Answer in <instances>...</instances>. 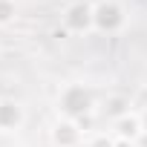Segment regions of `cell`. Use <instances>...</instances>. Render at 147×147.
Segmentation results:
<instances>
[{
    "label": "cell",
    "instance_id": "1",
    "mask_svg": "<svg viewBox=\"0 0 147 147\" xmlns=\"http://www.w3.org/2000/svg\"><path fill=\"white\" fill-rule=\"evenodd\" d=\"M55 110H58V118L81 121L84 115L95 113V95L87 84H63L55 98Z\"/></svg>",
    "mask_w": 147,
    "mask_h": 147
},
{
    "label": "cell",
    "instance_id": "2",
    "mask_svg": "<svg viewBox=\"0 0 147 147\" xmlns=\"http://www.w3.org/2000/svg\"><path fill=\"white\" fill-rule=\"evenodd\" d=\"M63 20V32L69 35H90L95 32V12L90 0H72V3L61 12Z\"/></svg>",
    "mask_w": 147,
    "mask_h": 147
},
{
    "label": "cell",
    "instance_id": "3",
    "mask_svg": "<svg viewBox=\"0 0 147 147\" xmlns=\"http://www.w3.org/2000/svg\"><path fill=\"white\" fill-rule=\"evenodd\" d=\"M92 12H95V32L101 35H118L127 26V9L118 0H98L92 3Z\"/></svg>",
    "mask_w": 147,
    "mask_h": 147
},
{
    "label": "cell",
    "instance_id": "4",
    "mask_svg": "<svg viewBox=\"0 0 147 147\" xmlns=\"http://www.w3.org/2000/svg\"><path fill=\"white\" fill-rule=\"evenodd\" d=\"M84 130L78 121H69V118H58L49 130V141L52 147H81L84 144Z\"/></svg>",
    "mask_w": 147,
    "mask_h": 147
},
{
    "label": "cell",
    "instance_id": "5",
    "mask_svg": "<svg viewBox=\"0 0 147 147\" xmlns=\"http://www.w3.org/2000/svg\"><path fill=\"white\" fill-rule=\"evenodd\" d=\"M26 124V107L18 98H0V133H18Z\"/></svg>",
    "mask_w": 147,
    "mask_h": 147
},
{
    "label": "cell",
    "instance_id": "6",
    "mask_svg": "<svg viewBox=\"0 0 147 147\" xmlns=\"http://www.w3.org/2000/svg\"><path fill=\"white\" fill-rule=\"evenodd\" d=\"M110 133H113L115 138L136 141V138L144 133V130H141V118H138V113H130V115H124V118L113 121V124H110Z\"/></svg>",
    "mask_w": 147,
    "mask_h": 147
},
{
    "label": "cell",
    "instance_id": "7",
    "mask_svg": "<svg viewBox=\"0 0 147 147\" xmlns=\"http://www.w3.org/2000/svg\"><path fill=\"white\" fill-rule=\"evenodd\" d=\"M133 113V104H130V98L127 95H107L104 98V104H101V115L113 124V121H118V118H124V115H130Z\"/></svg>",
    "mask_w": 147,
    "mask_h": 147
},
{
    "label": "cell",
    "instance_id": "8",
    "mask_svg": "<svg viewBox=\"0 0 147 147\" xmlns=\"http://www.w3.org/2000/svg\"><path fill=\"white\" fill-rule=\"evenodd\" d=\"M18 18V0H0V26H9Z\"/></svg>",
    "mask_w": 147,
    "mask_h": 147
},
{
    "label": "cell",
    "instance_id": "9",
    "mask_svg": "<svg viewBox=\"0 0 147 147\" xmlns=\"http://www.w3.org/2000/svg\"><path fill=\"white\" fill-rule=\"evenodd\" d=\"M87 147H115V136L107 130V133H95L90 141H87Z\"/></svg>",
    "mask_w": 147,
    "mask_h": 147
},
{
    "label": "cell",
    "instance_id": "10",
    "mask_svg": "<svg viewBox=\"0 0 147 147\" xmlns=\"http://www.w3.org/2000/svg\"><path fill=\"white\" fill-rule=\"evenodd\" d=\"M138 118H141V130H144V133H147V107H144V110H141V113H138Z\"/></svg>",
    "mask_w": 147,
    "mask_h": 147
},
{
    "label": "cell",
    "instance_id": "11",
    "mask_svg": "<svg viewBox=\"0 0 147 147\" xmlns=\"http://www.w3.org/2000/svg\"><path fill=\"white\" fill-rule=\"evenodd\" d=\"M115 147H136V141H124V138H115Z\"/></svg>",
    "mask_w": 147,
    "mask_h": 147
},
{
    "label": "cell",
    "instance_id": "12",
    "mask_svg": "<svg viewBox=\"0 0 147 147\" xmlns=\"http://www.w3.org/2000/svg\"><path fill=\"white\" fill-rule=\"evenodd\" d=\"M136 147H147V133H141V136L136 138Z\"/></svg>",
    "mask_w": 147,
    "mask_h": 147
}]
</instances>
